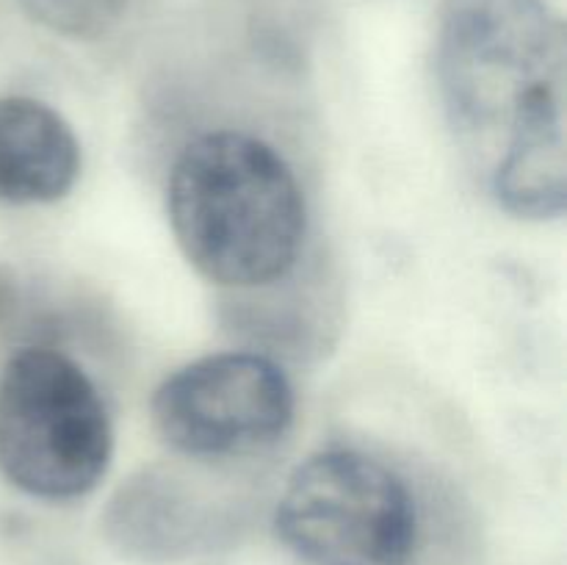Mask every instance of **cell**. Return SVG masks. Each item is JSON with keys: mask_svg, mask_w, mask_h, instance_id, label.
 Wrapping results in <instances>:
<instances>
[{"mask_svg": "<svg viewBox=\"0 0 567 565\" xmlns=\"http://www.w3.org/2000/svg\"><path fill=\"white\" fill-rule=\"evenodd\" d=\"M435 70L449 127L487 197L518 219H557L567 197L563 20L546 0H443Z\"/></svg>", "mask_w": 567, "mask_h": 565, "instance_id": "cell-1", "label": "cell"}, {"mask_svg": "<svg viewBox=\"0 0 567 565\" xmlns=\"http://www.w3.org/2000/svg\"><path fill=\"white\" fill-rule=\"evenodd\" d=\"M166 216L188 264L225 288L282 280L308 227L288 161L241 131H210L183 147L166 183Z\"/></svg>", "mask_w": 567, "mask_h": 565, "instance_id": "cell-2", "label": "cell"}, {"mask_svg": "<svg viewBox=\"0 0 567 565\" xmlns=\"http://www.w3.org/2000/svg\"><path fill=\"white\" fill-rule=\"evenodd\" d=\"M114 430L97 386L59 349L28 347L0 371V474L22 493L66 502L97 487Z\"/></svg>", "mask_w": 567, "mask_h": 565, "instance_id": "cell-3", "label": "cell"}, {"mask_svg": "<svg viewBox=\"0 0 567 565\" xmlns=\"http://www.w3.org/2000/svg\"><path fill=\"white\" fill-rule=\"evenodd\" d=\"M275 530L310 565H408L419 507L385 463L354 449H324L288 476Z\"/></svg>", "mask_w": 567, "mask_h": 565, "instance_id": "cell-4", "label": "cell"}, {"mask_svg": "<svg viewBox=\"0 0 567 565\" xmlns=\"http://www.w3.org/2000/svg\"><path fill=\"white\" fill-rule=\"evenodd\" d=\"M150 413L158 435L188 458H244L286 435L293 388L264 355L219 352L166 377Z\"/></svg>", "mask_w": 567, "mask_h": 565, "instance_id": "cell-5", "label": "cell"}, {"mask_svg": "<svg viewBox=\"0 0 567 565\" xmlns=\"http://www.w3.org/2000/svg\"><path fill=\"white\" fill-rule=\"evenodd\" d=\"M81 175V144L64 116L33 97H0V203H55Z\"/></svg>", "mask_w": 567, "mask_h": 565, "instance_id": "cell-6", "label": "cell"}, {"mask_svg": "<svg viewBox=\"0 0 567 565\" xmlns=\"http://www.w3.org/2000/svg\"><path fill=\"white\" fill-rule=\"evenodd\" d=\"M48 28L70 37H97L122 9V0H22Z\"/></svg>", "mask_w": 567, "mask_h": 565, "instance_id": "cell-7", "label": "cell"}]
</instances>
